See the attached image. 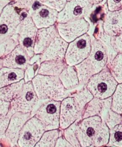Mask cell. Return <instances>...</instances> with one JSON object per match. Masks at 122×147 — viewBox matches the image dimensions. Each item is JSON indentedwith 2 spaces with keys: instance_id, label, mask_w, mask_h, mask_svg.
I'll return each mask as SVG.
<instances>
[{
  "instance_id": "obj_35",
  "label": "cell",
  "mask_w": 122,
  "mask_h": 147,
  "mask_svg": "<svg viewBox=\"0 0 122 147\" xmlns=\"http://www.w3.org/2000/svg\"><path fill=\"white\" fill-rule=\"evenodd\" d=\"M10 105V102L0 99V119L7 115L9 111Z\"/></svg>"
},
{
  "instance_id": "obj_38",
  "label": "cell",
  "mask_w": 122,
  "mask_h": 147,
  "mask_svg": "<svg viewBox=\"0 0 122 147\" xmlns=\"http://www.w3.org/2000/svg\"><path fill=\"white\" fill-rule=\"evenodd\" d=\"M3 59H0V69L3 67Z\"/></svg>"
},
{
  "instance_id": "obj_13",
  "label": "cell",
  "mask_w": 122,
  "mask_h": 147,
  "mask_svg": "<svg viewBox=\"0 0 122 147\" xmlns=\"http://www.w3.org/2000/svg\"><path fill=\"white\" fill-rule=\"evenodd\" d=\"M112 98L101 99L99 98H93L85 106L82 115V119L91 116L99 115L102 121L106 122L107 115L109 117L110 107L111 106ZM108 121V120H107Z\"/></svg>"
},
{
  "instance_id": "obj_17",
  "label": "cell",
  "mask_w": 122,
  "mask_h": 147,
  "mask_svg": "<svg viewBox=\"0 0 122 147\" xmlns=\"http://www.w3.org/2000/svg\"><path fill=\"white\" fill-rule=\"evenodd\" d=\"M104 33L110 37L115 36L122 32V9L109 11L103 22Z\"/></svg>"
},
{
  "instance_id": "obj_10",
  "label": "cell",
  "mask_w": 122,
  "mask_h": 147,
  "mask_svg": "<svg viewBox=\"0 0 122 147\" xmlns=\"http://www.w3.org/2000/svg\"><path fill=\"white\" fill-rule=\"evenodd\" d=\"M57 28L61 38L66 42H72L86 33L89 29V24L83 18L65 23H58Z\"/></svg>"
},
{
  "instance_id": "obj_31",
  "label": "cell",
  "mask_w": 122,
  "mask_h": 147,
  "mask_svg": "<svg viewBox=\"0 0 122 147\" xmlns=\"http://www.w3.org/2000/svg\"><path fill=\"white\" fill-rule=\"evenodd\" d=\"M111 44L115 52L122 54V32L115 36L111 37Z\"/></svg>"
},
{
  "instance_id": "obj_18",
  "label": "cell",
  "mask_w": 122,
  "mask_h": 147,
  "mask_svg": "<svg viewBox=\"0 0 122 147\" xmlns=\"http://www.w3.org/2000/svg\"><path fill=\"white\" fill-rule=\"evenodd\" d=\"M57 35L56 29L53 26L44 28L39 30L34 45V53L36 54L42 53Z\"/></svg>"
},
{
  "instance_id": "obj_23",
  "label": "cell",
  "mask_w": 122,
  "mask_h": 147,
  "mask_svg": "<svg viewBox=\"0 0 122 147\" xmlns=\"http://www.w3.org/2000/svg\"><path fill=\"white\" fill-rule=\"evenodd\" d=\"M74 67L80 85L86 84L89 79L95 74L94 69L87 58L80 63L74 65Z\"/></svg>"
},
{
  "instance_id": "obj_5",
  "label": "cell",
  "mask_w": 122,
  "mask_h": 147,
  "mask_svg": "<svg viewBox=\"0 0 122 147\" xmlns=\"http://www.w3.org/2000/svg\"><path fill=\"white\" fill-rule=\"evenodd\" d=\"M91 42L90 37L87 33L72 41L68 46L65 55L66 64L74 66L86 59L90 52Z\"/></svg>"
},
{
  "instance_id": "obj_39",
  "label": "cell",
  "mask_w": 122,
  "mask_h": 147,
  "mask_svg": "<svg viewBox=\"0 0 122 147\" xmlns=\"http://www.w3.org/2000/svg\"><path fill=\"white\" fill-rule=\"evenodd\" d=\"M94 1H95V3H98V2H100V1H101L102 0H94Z\"/></svg>"
},
{
  "instance_id": "obj_28",
  "label": "cell",
  "mask_w": 122,
  "mask_h": 147,
  "mask_svg": "<svg viewBox=\"0 0 122 147\" xmlns=\"http://www.w3.org/2000/svg\"><path fill=\"white\" fill-rule=\"evenodd\" d=\"M111 109L113 111L122 114V83L117 84L112 95Z\"/></svg>"
},
{
  "instance_id": "obj_8",
  "label": "cell",
  "mask_w": 122,
  "mask_h": 147,
  "mask_svg": "<svg viewBox=\"0 0 122 147\" xmlns=\"http://www.w3.org/2000/svg\"><path fill=\"white\" fill-rule=\"evenodd\" d=\"M45 131L41 122L33 116L27 121L21 129L17 145L19 147H34Z\"/></svg>"
},
{
  "instance_id": "obj_22",
  "label": "cell",
  "mask_w": 122,
  "mask_h": 147,
  "mask_svg": "<svg viewBox=\"0 0 122 147\" xmlns=\"http://www.w3.org/2000/svg\"><path fill=\"white\" fill-rule=\"evenodd\" d=\"M25 83L24 79L8 86L0 88V99L11 102L21 92Z\"/></svg>"
},
{
  "instance_id": "obj_25",
  "label": "cell",
  "mask_w": 122,
  "mask_h": 147,
  "mask_svg": "<svg viewBox=\"0 0 122 147\" xmlns=\"http://www.w3.org/2000/svg\"><path fill=\"white\" fill-rule=\"evenodd\" d=\"M69 96L73 97L77 106L82 113H83V111L86 104L94 97L85 87L80 91L70 95Z\"/></svg>"
},
{
  "instance_id": "obj_15",
  "label": "cell",
  "mask_w": 122,
  "mask_h": 147,
  "mask_svg": "<svg viewBox=\"0 0 122 147\" xmlns=\"http://www.w3.org/2000/svg\"><path fill=\"white\" fill-rule=\"evenodd\" d=\"M30 58L23 48L19 46L3 59V66L25 70L30 64Z\"/></svg>"
},
{
  "instance_id": "obj_4",
  "label": "cell",
  "mask_w": 122,
  "mask_h": 147,
  "mask_svg": "<svg viewBox=\"0 0 122 147\" xmlns=\"http://www.w3.org/2000/svg\"><path fill=\"white\" fill-rule=\"evenodd\" d=\"M61 101L45 100L33 113L42 123L45 131L58 129L60 127V105Z\"/></svg>"
},
{
  "instance_id": "obj_3",
  "label": "cell",
  "mask_w": 122,
  "mask_h": 147,
  "mask_svg": "<svg viewBox=\"0 0 122 147\" xmlns=\"http://www.w3.org/2000/svg\"><path fill=\"white\" fill-rule=\"evenodd\" d=\"M103 121L100 117L91 116L76 121V134L81 147L93 145Z\"/></svg>"
},
{
  "instance_id": "obj_27",
  "label": "cell",
  "mask_w": 122,
  "mask_h": 147,
  "mask_svg": "<svg viewBox=\"0 0 122 147\" xmlns=\"http://www.w3.org/2000/svg\"><path fill=\"white\" fill-rule=\"evenodd\" d=\"M108 144L113 147H122V123L117 124L111 129Z\"/></svg>"
},
{
  "instance_id": "obj_34",
  "label": "cell",
  "mask_w": 122,
  "mask_h": 147,
  "mask_svg": "<svg viewBox=\"0 0 122 147\" xmlns=\"http://www.w3.org/2000/svg\"><path fill=\"white\" fill-rule=\"evenodd\" d=\"M109 11H112L122 9V0H107Z\"/></svg>"
},
{
  "instance_id": "obj_11",
  "label": "cell",
  "mask_w": 122,
  "mask_h": 147,
  "mask_svg": "<svg viewBox=\"0 0 122 147\" xmlns=\"http://www.w3.org/2000/svg\"><path fill=\"white\" fill-rule=\"evenodd\" d=\"M95 74L101 71L108 61V52L105 45L99 39H94L91 42V50L87 57Z\"/></svg>"
},
{
  "instance_id": "obj_6",
  "label": "cell",
  "mask_w": 122,
  "mask_h": 147,
  "mask_svg": "<svg viewBox=\"0 0 122 147\" xmlns=\"http://www.w3.org/2000/svg\"><path fill=\"white\" fill-rule=\"evenodd\" d=\"M39 100L32 82H25L20 94L10 102L9 111L13 114L15 112L33 113Z\"/></svg>"
},
{
  "instance_id": "obj_7",
  "label": "cell",
  "mask_w": 122,
  "mask_h": 147,
  "mask_svg": "<svg viewBox=\"0 0 122 147\" xmlns=\"http://www.w3.org/2000/svg\"><path fill=\"white\" fill-rule=\"evenodd\" d=\"M94 0H70L62 10L58 14L59 23L83 18L88 15L93 8Z\"/></svg>"
},
{
  "instance_id": "obj_1",
  "label": "cell",
  "mask_w": 122,
  "mask_h": 147,
  "mask_svg": "<svg viewBox=\"0 0 122 147\" xmlns=\"http://www.w3.org/2000/svg\"><path fill=\"white\" fill-rule=\"evenodd\" d=\"M32 82L37 96L40 100L62 101L67 96L66 90L58 76L37 74Z\"/></svg>"
},
{
  "instance_id": "obj_9",
  "label": "cell",
  "mask_w": 122,
  "mask_h": 147,
  "mask_svg": "<svg viewBox=\"0 0 122 147\" xmlns=\"http://www.w3.org/2000/svg\"><path fill=\"white\" fill-rule=\"evenodd\" d=\"M82 115L73 97L66 96L61 102L60 127L64 130L66 129L76 121L81 120Z\"/></svg>"
},
{
  "instance_id": "obj_14",
  "label": "cell",
  "mask_w": 122,
  "mask_h": 147,
  "mask_svg": "<svg viewBox=\"0 0 122 147\" xmlns=\"http://www.w3.org/2000/svg\"><path fill=\"white\" fill-rule=\"evenodd\" d=\"M68 46L67 42L57 35L42 53L40 57L41 62L65 59Z\"/></svg>"
},
{
  "instance_id": "obj_29",
  "label": "cell",
  "mask_w": 122,
  "mask_h": 147,
  "mask_svg": "<svg viewBox=\"0 0 122 147\" xmlns=\"http://www.w3.org/2000/svg\"><path fill=\"white\" fill-rule=\"evenodd\" d=\"M109 139V129L107 125L103 121L100 131L94 142L95 146H101L107 144Z\"/></svg>"
},
{
  "instance_id": "obj_30",
  "label": "cell",
  "mask_w": 122,
  "mask_h": 147,
  "mask_svg": "<svg viewBox=\"0 0 122 147\" xmlns=\"http://www.w3.org/2000/svg\"><path fill=\"white\" fill-rule=\"evenodd\" d=\"M76 121L68 127L64 129L65 130L64 131V136L66 140H67L74 147H81L76 134Z\"/></svg>"
},
{
  "instance_id": "obj_12",
  "label": "cell",
  "mask_w": 122,
  "mask_h": 147,
  "mask_svg": "<svg viewBox=\"0 0 122 147\" xmlns=\"http://www.w3.org/2000/svg\"><path fill=\"white\" fill-rule=\"evenodd\" d=\"M32 117L31 113H14L11 117L4 137L13 145H17L19 134L21 129L27 121Z\"/></svg>"
},
{
  "instance_id": "obj_33",
  "label": "cell",
  "mask_w": 122,
  "mask_h": 147,
  "mask_svg": "<svg viewBox=\"0 0 122 147\" xmlns=\"http://www.w3.org/2000/svg\"><path fill=\"white\" fill-rule=\"evenodd\" d=\"M46 5L56 10H61L66 4V0H40Z\"/></svg>"
},
{
  "instance_id": "obj_37",
  "label": "cell",
  "mask_w": 122,
  "mask_h": 147,
  "mask_svg": "<svg viewBox=\"0 0 122 147\" xmlns=\"http://www.w3.org/2000/svg\"><path fill=\"white\" fill-rule=\"evenodd\" d=\"M9 31V26L6 23L0 24V34L5 35Z\"/></svg>"
},
{
  "instance_id": "obj_40",
  "label": "cell",
  "mask_w": 122,
  "mask_h": 147,
  "mask_svg": "<svg viewBox=\"0 0 122 147\" xmlns=\"http://www.w3.org/2000/svg\"><path fill=\"white\" fill-rule=\"evenodd\" d=\"M68 1H70V0H68Z\"/></svg>"
},
{
  "instance_id": "obj_21",
  "label": "cell",
  "mask_w": 122,
  "mask_h": 147,
  "mask_svg": "<svg viewBox=\"0 0 122 147\" xmlns=\"http://www.w3.org/2000/svg\"><path fill=\"white\" fill-rule=\"evenodd\" d=\"M58 77L66 90L74 88L79 85V80L74 66L67 65Z\"/></svg>"
},
{
  "instance_id": "obj_36",
  "label": "cell",
  "mask_w": 122,
  "mask_h": 147,
  "mask_svg": "<svg viewBox=\"0 0 122 147\" xmlns=\"http://www.w3.org/2000/svg\"><path fill=\"white\" fill-rule=\"evenodd\" d=\"M54 147H74L71 144H70L66 139L62 136H60L58 138Z\"/></svg>"
},
{
  "instance_id": "obj_2",
  "label": "cell",
  "mask_w": 122,
  "mask_h": 147,
  "mask_svg": "<svg viewBox=\"0 0 122 147\" xmlns=\"http://www.w3.org/2000/svg\"><path fill=\"white\" fill-rule=\"evenodd\" d=\"M117 84L109 68L104 67L101 71L94 74L85 87L95 98L104 99L113 95Z\"/></svg>"
},
{
  "instance_id": "obj_20",
  "label": "cell",
  "mask_w": 122,
  "mask_h": 147,
  "mask_svg": "<svg viewBox=\"0 0 122 147\" xmlns=\"http://www.w3.org/2000/svg\"><path fill=\"white\" fill-rule=\"evenodd\" d=\"M67 65L65 59L44 61L41 63L37 74L58 76Z\"/></svg>"
},
{
  "instance_id": "obj_32",
  "label": "cell",
  "mask_w": 122,
  "mask_h": 147,
  "mask_svg": "<svg viewBox=\"0 0 122 147\" xmlns=\"http://www.w3.org/2000/svg\"><path fill=\"white\" fill-rule=\"evenodd\" d=\"M13 114L9 111L7 115L0 119V140L5 136L10 119Z\"/></svg>"
},
{
  "instance_id": "obj_24",
  "label": "cell",
  "mask_w": 122,
  "mask_h": 147,
  "mask_svg": "<svg viewBox=\"0 0 122 147\" xmlns=\"http://www.w3.org/2000/svg\"><path fill=\"white\" fill-rule=\"evenodd\" d=\"M59 137L60 131L58 129L45 131L34 147H54Z\"/></svg>"
},
{
  "instance_id": "obj_19",
  "label": "cell",
  "mask_w": 122,
  "mask_h": 147,
  "mask_svg": "<svg viewBox=\"0 0 122 147\" xmlns=\"http://www.w3.org/2000/svg\"><path fill=\"white\" fill-rule=\"evenodd\" d=\"M25 70L3 67L0 69V88L24 79Z\"/></svg>"
},
{
  "instance_id": "obj_26",
  "label": "cell",
  "mask_w": 122,
  "mask_h": 147,
  "mask_svg": "<svg viewBox=\"0 0 122 147\" xmlns=\"http://www.w3.org/2000/svg\"><path fill=\"white\" fill-rule=\"evenodd\" d=\"M109 69L117 82L122 83V54L117 53L109 63Z\"/></svg>"
},
{
  "instance_id": "obj_16",
  "label": "cell",
  "mask_w": 122,
  "mask_h": 147,
  "mask_svg": "<svg viewBox=\"0 0 122 147\" xmlns=\"http://www.w3.org/2000/svg\"><path fill=\"white\" fill-rule=\"evenodd\" d=\"M33 14V19L37 27L48 28L54 24L58 18L56 10L46 5H40Z\"/></svg>"
}]
</instances>
